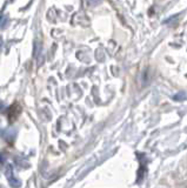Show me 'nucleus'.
I'll use <instances>...</instances> for the list:
<instances>
[{
    "mask_svg": "<svg viewBox=\"0 0 187 188\" xmlns=\"http://www.w3.org/2000/svg\"><path fill=\"white\" fill-rule=\"evenodd\" d=\"M20 112H21V108H20V106L18 103L12 105L9 107V109H8V119H9V121H14L18 118V115L20 114Z\"/></svg>",
    "mask_w": 187,
    "mask_h": 188,
    "instance_id": "obj_1",
    "label": "nucleus"
},
{
    "mask_svg": "<svg viewBox=\"0 0 187 188\" xmlns=\"http://www.w3.org/2000/svg\"><path fill=\"white\" fill-rule=\"evenodd\" d=\"M8 181H9V185H11V186H12V187H13V188H18V187H20V181H19L18 179H15V178H13V175L8 178Z\"/></svg>",
    "mask_w": 187,
    "mask_h": 188,
    "instance_id": "obj_2",
    "label": "nucleus"
},
{
    "mask_svg": "<svg viewBox=\"0 0 187 188\" xmlns=\"http://www.w3.org/2000/svg\"><path fill=\"white\" fill-rule=\"evenodd\" d=\"M185 99H186V93L185 92H180L177 95H174V100L175 101H184Z\"/></svg>",
    "mask_w": 187,
    "mask_h": 188,
    "instance_id": "obj_3",
    "label": "nucleus"
},
{
    "mask_svg": "<svg viewBox=\"0 0 187 188\" xmlns=\"http://www.w3.org/2000/svg\"><path fill=\"white\" fill-rule=\"evenodd\" d=\"M0 18H1L0 19V28H4L6 26V24H7V21H8V17L4 15V17H0Z\"/></svg>",
    "mask_w": 187,
    "mask_h": 188,
    "instance_id": "obj_4",
    "label": "nucleus"
},
{
    "mask_svg": "<svg viewBox=\"0 0 187 188\" xmlns=\"http://www.w3.org/2000/svg\"><path fill=\"white\" fill-rule=\"evenodd\" d=\"M5 159H6V156H5L4 154H2V155L0 154V162H4V161H5Z\"/></svg>",
    "mask_w": 187,
    "mask_h": 188,
    "instance_id": "obj_5",
    "label": "nucleus"
},
{
    "mask_svg": "<svg viewBox=\"0 0 187 188\" xmlns=\"http://www.w3.org/2000/svg\"><path fill=\"white\" fill-rule=\"evenodd\" d=\"M1 47H2V39L0 38V50H1Z\"/></svg>",
    "mask_w": 187,
    "mask_h": 188,
    "instance_id": "obj_6",
    "label": "nucleus"
},
{
    "mask_svg": "<svg viewBox=\"0 0 187 188\" xmlns=\"http://www.w3.org/2000/svg\"><path fill=\"white\" fill-rule=\"evenodd\" d=\"M1 107H2V102L0 101V109H1Z\"/></svg>",
    "mask_w": 187,
    "mask_h": 188,
    "instance_id": "obj_7",
    "label": "nucleus"
}]
</instances>
